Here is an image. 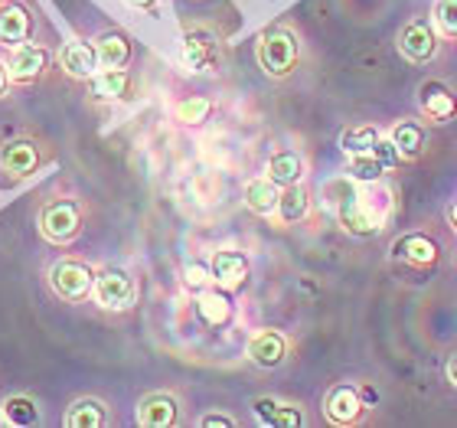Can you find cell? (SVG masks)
<instances>
[{
  "label": "cell",
  "instance_id": "7402d4cb",
  "mask_svg": "<svg viewBox=\"0 0 457 428\" xmlns=\"http://www.w3.org/2000/svg\"><path fill=\"white\" fill-rule=\"evenodd\" d=\"M421 108L431 118H451L454 114V96L441 82H425L421 86Z\"/></svg>",
  "mask_w": 457,
  "mask_h": 428
},
{
  "label": "cell",
  "instance_id": "277c9868",
  "mask_svg": "<svg viewBox=\"0 0 457 428\" xmlns=\"http://www.w3.org/2000/svg\"><path fill=\"white\" fill-rule=\"evenodd\" d=\"M92 295H96V301L105 311H124V307L134 305V281L128 275H124L121 268H108V272H102V275L96 278V288H92Z\"/></svg>",
  "mask_w": 457,
  "mask_h": 428
},
{
  "label": "cell",
  "instance_id": "83f0119b",
  "mask_svg": "<svg viewBox=\"0 0 457 428\" xmlns=\"http://www.w3.org/2000/svg\"><path fill=\"white\" fill-rule=\"evenodd\" d=\"M376 141H379V134L372 128H350V131H343L340 147L353 157V154H372Z\"/></svg>",
  "mask_w": 457,
  "mask_h": 428
},
{
  "label": "cell",
  "instance_id": "6da1fadb",
  "mask_svg": "<svg viewBox=\"0 0 457 428\" xmlns=\"http://www.w3.org/2000/svg\"><path fill=\"white\" fill-rule=\"evenodd\" d=\"M49 288L56 291L62 301H86L96 288V275L86 262L76 258H59L56 265L49 268Z\"/></svg>",
  "mask_w": 457,
  "mask_h": 428
},
{
  "label": "cell",
  "instance_id": "4fadbf2b",
  "mask_svg": "<svg viewBox=\"0 0 457 428\" xmlns=\"http://www.w3.org/2000/svg\"><path fill=\"white\" fill-rule=\"evenodd\" d=\"M399 49L411 59V63H425V59L435 56V49H438V39H435L431 27H425V23H409V27L402 29Z\"/></svg>",
  "mask_w": 457,
  "mask_h": 428
},
{
  "label": "cell",
  "instance_id": "d4e9b609",
  "mask_svg": "<svg viewBox=\"0 0 457 428\" xmlns=\"http://www.w3.org/2000/svg\"><path fill=\"white\" fill-rule=\"evenodd\" d=\"M196 307H200V317L210 323V327H220V323H226L228 315H232V305H228V298L222 295V291H206Z\"/></svg>",
  "mask_w": 457,
  "mask_h": 428
},
{
  "label": "cell",
  "instance_id": "f546056e",
  "mask_svg": "<svg viewBox=\"0 0 457 428\" xmlns=\"http://www.w3.org/2000/svg\"><path fill=\"white\" fill-rule=\"evenodd\" d=\"M210 112H212L210 98H187V102L177 105V118H180L183 124H203L210 118Z\"/></svg>",
  "mask_w": 457,
  "mask_h": 428
},
{
  "label": "cell",
  "instance_id": "8fae6325",
  "mask_svg": "<svg viewBox=\"0 0 457 428\" xmlns=\"http://www.w3.org/2000/svg\"><path fill=\"white\" fill-rule=\"evenodd\" d=\"M212 281L226 291H236L242 288V281L248 278V258L242 252H216L212 258Z\"/></svg>",
  "mask_w": 457,
  "mask_h": 428
},
{
  "label": "cell",
  "instance_id": "74e56055",
  "mask_svg": "<svg viewBox=\"0 0 457 428\" xmlns=\"http://www.w3.org/2000/svg\"><path fill=\"white\" fill-rule=\"evenodd\" d=\"M451 219H454V226H457V206H454V213H451Z\"/></svg>",
  "mask_w": 457,
  "mask_h": 428
},
{
  "label": "cell",
  "instance_id": "44dd1931",
  "mask_svg": "<svg viewBox=\"0 0 457 428\" xmlns=\"http://www.w3.org/2000/svg\"><path fill=\"white\" fill-rule=\"evenodd\" d=\"M105 422H108L105 406L98 399H79V402H72V409L66 412L69 428H102Z\"/></svg>",
  "mask_w": 457,
  "mask_h": 428
},
{
  "label": "cell",
  "instance_id": "8d00e7d4",
  "mask_svg": "<svg viewBox=\"0 0 457 428\" xmlns=\"http://www.w3.org/2000/svg\"><path fill=\"white\" fill-rule=\"evenodd\" d=\"M131 7H137V10H144V7H154V0H128Z\"/></svg>",
  "mask_w": 457,
  "mask_h": 428
},
{
  "label": "cell",
  "instance_id": "3957f363",
  "mask_svg": "<svg viewBox=\"0 0 457 428\" xmlns=\"http://www.w3.org/2000/svg\"><path fill=\"white\" fill-rule=\"evenodd\" d=\"M79 226H82V216H79V206L72 200L46 203L39 213V229L49 242H72L79 236Z\"/></svg>",
  "mask_w": 457,
  "mask_h": 428
},
{
  "label": "cell",
  "instance_id": "f35d334b",
  "mask_svg": "<svg viewBox=\"0 0 457 428\" xmlns=\"http://www.w3.org/2000/svg\"><path fill=\"white\" fill-rule=\"evenodd\" d=\"M4 422H7V419H4V415H0V428H4Z\"/></svg>",
  "mask_w": 457,
  "mask_h": 428
},
{
  "label": "cell",
  "instance_id": "603a6c76",
  "mask_svg": "<svg viewBox=\"0 0 457 428\" xmlns=\"http://www.w3.org/2000/svg\"><path fill=\"white\" fill-rule=\"evenodd\" d=\"M0 409H4V419H7V425L29 428V425H37V422H39L37 402L29 399V396H10Z\"/></svg>",
  "mask_w": 457,
  "mask_h": 428
},
{
  "label": "cell",
  "instance_id": "2e32d148",
  "mask_svg": "<svg viewBox=\"0 0 457 428\" xmlns=\"http://www.w3.org/2000/svg\"><path fill=\"white\" fill-rule=\"evenodd\" d=\"M96 53L102 69H121L131 59V43L121 33H105V37L96 39Z\"/></svg>",
  "mask_w": 457,
  "mask_h": 428
},
{
  "label": "cell",
  "instance_id": "484cf974",
  "mask_svg": "<svg viewBox=\"0 0 457 428\" xmlns=\"http://www.w3.org/2000/svg\"><path fill=\"white\" fill-rule=\"evenodd\" d=\"M278 213H281V219H285V222H297V219L307 213V193L301 190L297 183L285 187V193H281V203H278Z\"/></svg>",
  "mask_w": 457,
  "mask_h": 428
},
{
  "label": "cell",
  "instance_id": "e0dca14e",
  "mask_svg": "<svg viewBox=\"0 0 457 428\" xmlns=\"http://www.w3.org/2000/svg\"><path fill=\"white\" fill-rule=\"evenodd\" d=\"M255 415L265 425H281V428H297L304 425V415L295 406H281L275 399H255Z\"/></svg>",
  "mask_w": 457,
  "mask_h": 428
},
{
  "label": "cell",
  "instance_id": "1f68e13d",
  "mask_svg": "<svg viewBox=\"0 0 457 428\" xmlns=\"http://www.w3.org/2000/svg\"><path fill=\"white\" fill-rule=\"evenodd\" d=\"M372 154L379 157L382 167H395L399 164V147H395V141H376V147H372Z\"/></svg>",
  "mask_w": 457,
  "mask_h": 428
},
{
  "label": "cell",
  "instance_id": "8992f818",
  "mask_svg": "<svg viewBox=\"0 0 457 428\" xmlns=\"http://www.w3.org/2000/svg\"><path fill=\"white\" fill-rule=\"evenodd\" d=\"M39 167V147L33 141H10L0 147V171L13 177V180H23Z\"/></svg>",
  "mask_w": 457,
  "mask_h": 428
},
{
  "label": "cell",
  "instance_id": "9a60e30c",
  "mask_svg": "<svg viewBox=\"0 0 457 428\" xmlns=\"http://www.w3.org/2000/svg\"><path fill=\"white\" fill-rule=\"evenodd\" d=\"M245 203L248 210L271 216L278 210V203H281V190H278V183L271 177H262V180H252L245 187Z\"/></svg>",
  "mask_w": 457,
  "mask_h": 428
},
{
  "label": "cell",
  "instance_id": "5b68a950",
  "mask_svg": "<svg viewBox=\"0 0 457 428\" xmlns=\"http://www.w3.org/2000/svg\"><path fill=\"white\" fill-rule=\"evenodd\" d=\"M183 63L193 72H212L220 66V43H216V37L206 33V29H190L183 37Z\"/></svg>",
  "mask_w": 457,
  "mask_h": 428
},
{
  "label": "cell",
  "instance_id": "52a82bcc",
  "mask_svg": "<svg viewBox=\"0 0 457 428\" xmlns=\"http://www.w3.org/2000/svg\"><path fill=\"white\" fill-rule=\"evenodd\" d=\"M49 56L43 46H33V43H23V46H13L7 59V69H10V82H20V86H27L33 79L43 76V69H46Z\"/></svg>",
  "mask_w": 457,
  "mask_h": 428
},
{
  "label": "cell",
  "instance_id": "7c38bea8",
  "mask_svg": "<svg viewBox=\"0 0 457 428\" xmlns=\"http://www.w3.org/2000/svg\"><path fill=\"white\" fill-rule=\"evenodd\" d=\"M137 422L147 428H167L177 422V399L167 392H151L137 406Z\"/></svg>",
  "mask_w": 457,
  "mask_h": 428
},
{
  "label": "cell",
  "instance_id": "ba28073f",
  "mask_svg": "<svg viewBox=\"0 0 457 428\" xmlns=\"http://www.w3.org/2000/svg\"><path fill=\"white\" fill-rule=\"evenodd\" d=\"M59 66L66 69L72 79H92L102 69V63H98V53L92 43L72 39V43H66V46L59 49Z\"/></svg>",
  "mask_w": 457,
  "mask_h": 428
},
{
  "label": "cell",
  "instance_id": "d590c367",
  "mask_svg": "<svg viewBox=\"0 0 457 428\" xmlns=\"http://www.w3.org/2000/svg\"><path fill=\"white\" fill-rule=\"evenodd\" d=\"M448 380L457 386V357H451V360H448Z\"/></svg>",
  "mask_w": 457,
  "mask_h": 428
},
{
  "label": "cell",
  "instance_id": "ffe728a7",
  "mask_svg": "<svg viewBox=\"0 0 457 428\" xmlns=\"http://www.w3.org/2000/svg\"><path fill=\"white\" fill-rule=\"evenodd\" d=\"M340 219L350 232H372V229L379 226V213L362 206L360 197H346V203L340 206Z\"/></svg>",
  "mask_w": 457,
  "mask_h": 428
},
{
  "label": "cell",
  "instance_id": "ac0fdd59",
  "mask_svg": "<svg viewBox=\"0 0 457 428\" xmlns=\"http://www.w3.org/2000/svg\"><path fill=\"white\" fill-rule=\"evenodd\" d=\"M360 409H362V402H360V396L353 392V386H337V390L327 396V415L334 422H340V425L356 419Z\"/></svg>",
  "mask_w": 457,
  "mask_h": 428
},
{
  "label": "cell",
  "instance_id": "5bb4252c",
  "mask_svg": "<svg viewBox=\"0 0 457 428\" xmlns=\"http://www.w3.org/2000/svg\"><path fill=\"white\" fill-rule=\"evenodd\" d=\"M131 86V79L124 69H98L96 76L88 79V88H92V96L102 98V102H114V98H121Z\"/></svg>",
  "mask_w": 457,
  "mask_h": 428
},
{
  "label": "cell",
  "instance_id": "9c48e42d",
  "mask_svg": "<svg viewBox=\"0 0 457 428\" xmlns=\"http://www.w3.org/2000/svg\"><path fill=\"white\" fill-rule=\"evenodd\" d=\"M33 33V17L23 4H4L0 7V43L4 46H23Z\"/></svg>",
  "mask_w": 457,
  "mask_h": 428
},
{
  "label": "cell",
  "instance_id": "7a4b0ae2",
  "mask_svg": "<svg viewBox=\"0 0 457 428\" xmlns=\"http://www.w3.org/2000/svg\"><path fill=\"white\" fill-rule=\"evenodd\" d=\"M258 63L268 76H287L297 63V39L287 29H271L258 39Z\"/></svg>",
  "mask_w": 457,
  "mask_h": 428
},
{
  "label": "cell",
  "instance_id": "d6a6232c",
  "mask_svg": "<svg viewBox=\"0 0 457 428\" xmlns=\"http://www.w3.org/2000/svg\"><path fill=\"white\" fill-rule=\"evenodd\" d=\"M212 281V268H203V265H187V285L190 288H206Z\"/></svg>",
  "mask_w": 457,
  "mask_h": 428
},
{
  "label": "cell",
  "instance_id": "4dcf8cb0",
  "mask_svg": "<svg viewBox=\"0 0 457 428\" xmlns=\"http://www.w3.org/2000/svg\"><path fill=\"white\" fill-rule=\"evenodd\" d=\"M435 23H438L445 33L457 37V0H438V4H435Z\"/></svg>",
  "mask_w": 457,
  "mask_h": 428
},
{
  "label": "cell",
  "instance_id": "d6986e66",
  "mask_svg": "<svg viewBox=\"0 0 457 428\" xmlns=\"http://www.w3.org/2000/svg\"><path fill=\"white\" fill-rule=\"evenodd\" d=\"M268 177L278 183V187H291L304 177V161L297 157L295 151H278L271 161H268Z\"/></svg>",
  "mask_w": 457,
  "mask_h": 428
},
{
  "label": "cell",
  "instance_id": "cb8c5ba5",
  "mask_svg": "<svg viewBox=\"0 0 457 428\" xmlns=\"http://www.w3.org/2000/svg\"><path fill=\"white\" fill-rule=\"evenodd\" d=\"M395 256L409 258V262H415V265H428V262H435L438 248H435V242L425 236H405L395 242Z\"/></svg>",
  "mask_w": 457,
  "mask_h": 428
},
{
  "label": "cell",
  "instance_id": "e575fe53",
  "mask_svg": "<svg viewBox=\"0 0 457 428\" xmlns=\"http://www.w3.org/2000/svg\"><path fill=\"white\" fill-rule=\"evenodd\" d=\"M7 86H10V69L7 63H0V98L7 96Z\"/></svg>",
  "mask_w": 457,
  "mask_h": 428
},
{
  "label": "cell",
  "instance_id": "836d02e7",
  "mask_svg": "<svg viewBox=\"0 0 457 428\" xmlns=\"http://www.w3.org/2000/svg\"><path fill=\"white\" fill-rule=\"evenodd\" d=\"M203 425L206 428H232L236 419H228V415H203Z\"/></svg>",
  "mask_w": 457,
  "mask_h": 428
},
{
  "label": "cell",
  "instance_id": "4316f807",
  "mask_svg": "<svg viewBox=\"0 0 457 428\" xmlns=\"http://www.w3.org/2000/svg\"><path fill=\"white\" fill-rule=\"evenodd\" d=\"M392 141H395L399 154H405V157H415V154L421 151V144H425V131H421L419 124L402 122L399 128L392 131Z\"/></svg>",
  "mask_w": 457,
  "mask_h": 428
},
{
  "label": "cell",
  "instance_id": "f1b7e54d",
  "mask_svg": "<svg viewBox=\"0 0 457 428\" xmlns=\"http://www.w3.org/2000/svg\"><path fill=\"white\" fill-rule=\"evenodd\" d=\"M382 171H386V167L379 164V157H376V154H353V164H350L353 180H360V183L379 180Z\"/></svg>",
  "mask_w": 457,
  "mask_h": 428
},
{
  "label": "cell",
  "instance_id": "30bf717a",
  "mask_svg": "<svg viewBox=\"0 0 457 428\" xmlns=\"http://www.w3.org/2000/svg\"><path fill=\"white\" fill-rule=\"evenodd\" d=\"M285 353H287V343L278 331H262L248 343V360L255 363V366H262V370H275L278 363L285 360Z\"/></svg>",
  "mask_w": 457,
  "mask_h": 428
}]
</instances>
